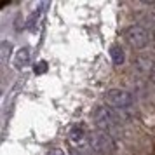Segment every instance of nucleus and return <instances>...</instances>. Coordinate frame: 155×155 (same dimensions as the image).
<instances>
[{"label":"nucleus","mask_w":155,"mask_h":155,"mask_svg":"<svg viewBox=\"0 0 155 155\" xmlns=\"http://www.w3.org/2000/svg\"><path fill=\"white\" fill-rule=\"evenodd\" d=\"M51 155H64L61 150H54V152H51Z\"/></svg>","instance_id":"obj_9"},{"label":"nucleus","mask_w":155,"mask_h":155,"mask_svg":"<svg viewBox=\"0 0 155 155\" xmlns=\"http://www.w3.org/2000/svg\"><path fill=\"white\" fill-rule=\"evenodd\" d=\"M70 155H84V153H80V152H77V150H73V152H70Z\"/></svg>","instance_id":"obj_11"},{"label":"nucleus","mask_w":155,"mask_h":155,"mask_svg":"<svg viewBox=\"0 0 155 155\" xmlns=\"http://www.w3.org/2000/svg\"><path fill=\"white\" fill-rule=\"evenodd\" d=\"M126 40L129 42L131 47L134 49H147L148 45L152 44V31L148 28H145L143 25H131L129 28L126 30Z\"/></svg>","instance_id":"obj_2"},{"label":"nucleus","mask_w":155,"mask_h":155,"mask_svg":"<svg viewBox=\"0 0 155 155\" xmlns=\"http://www.w3.org/2000/svg\"><path fill=\"white\" fill-rule=\"evenodd\" d=\"M110 58H112V63L117 64V66H120V64L126 61L124 51H122V47H119V45H112V47H110Z\"/></svg>","instance_id":"obj_6"},{"label":"nucleus","mask_w":155,"mask_h":155,"mask_svg":"<svg viewBox=\"0 0 155 155\" xmlns=\"http://www.w3.org/2000/svg\"><path fill=\"white\" fill-rule=\"evenodd\" d=\"M92 119L96 122V126L99 127V131L105 134H113L117 133V129L120 127V119L117 112H113L110 106H98L94 113H92Z\"/></svg>","instance_id":"obj_1"},{"label":"nucleus","mask_w":155,"mask_h":155,"mask_svg":"<svg viewBox=\"0 0 155 155\" xmlns=\"http://www.w3.org/2000/svg\"><path fill=\"white\" fill-rule=\"evenodd\" d=\"M28 61H30V49L28 47H21V49L16 51V54H14L16 68H23V66H26Z\"/></svg>","instance_id":"obj_5"},{"label":"nucleus","mask_w":155,"mask_h":155,"mask_svg":"<svg viewBox=\"0 0 155 155\" xmlns=\"http://www.w3.org/2000/svg\"><path fill=\"white\" fill-rule=\"evenodd\" d=\"M84 136H85V129L82 124H75L70 129V140L73 143H80V141L84 140Z\"/></svg>","instance_id":"obj_8"},{"label":"nucleus","mask_w":155,"mask_h":155,"mask_svg":"<svg viewBox=\"0 0 155 155\" xmlns=\"http://www.w3.org/2000/svg\"><path fill=\"white\" fill-rule=\"evenodd\" d=\"M106 105L110 108H117V110H127L131 108L134 103V96L126 89H120V87H112L108 89L105 94Z\"/></svg>","instance_id":"obj_3"},{"label":"nucleus","mask_w":155,"mask_h":155,"mask_svg":"<svg viewBox=\"0 0 155 155\" xmlns=\"http://www.w3.org/2000/svg\"><path fill=\"white\" fill-rule=\"evenodd\" d=\"M11 54H12V45H11L9 40H4V42L0 44V61H2V64L9 63Z\"/></svg>","instance_id":"obj_7"},{"label":"nucleus","mask_w":155,"mask_h":155,"mask_svg":"<svg viewBox=\"0 0 155 155\" xmlns=\"http://www.w3.org/2000/svg\"><path fill=\"white\" fill-rule=\"evenodd\" d=\"M150 78H152V82L155 84V68L152 70V73H150Z\"/></svg>","instance_id":"obj_10"},{"label":"nucleus","mask_w":155,"mask_h":155,"mask_svg":"<svg viewBox=\"0 0 155 155\" xmlns=\"http://www.w3.org/2000/svg\"><path fill=\"white\" fill-rule=\"evenodd\" d=\"M91 147L94 152H98L101 155H112L113 150H115V141H113V136L110 134H105L101 131H96V133L91 134Z\"/></svg>","instance_id":"obj_4"}]
</instances>
